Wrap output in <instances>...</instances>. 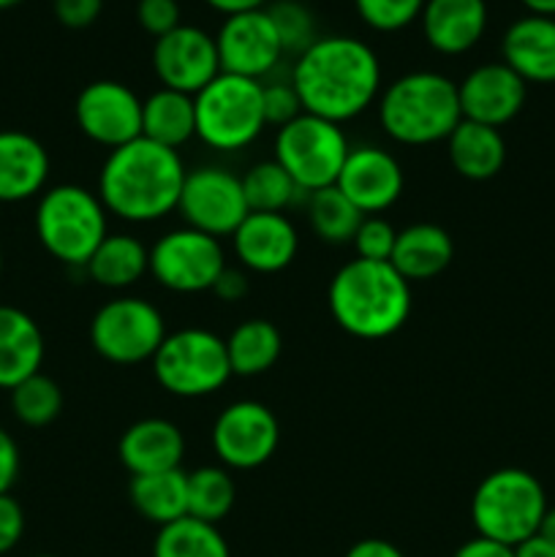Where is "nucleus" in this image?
Instances as JSON below:
<instances>
[{"instance_id":"obj_11","label":"nucleus","mask_w":555,"mask_h":557,"mask_svg":"<svg viewBox=\"0 0 555 557\" xmlns=\"http://www.w3.org/2000/svg\"><path fill=\"white\" fill-rule=\"evenodd\" d=\"M223 270L221 239L190 226L172 228L150 248V275L174 294L212 292Z\"/></svg>"},{"instance_id":"obj_19","label":"nucleus","mask_w":555,"mask_h":557,"mask_svg":"<svg viewBox=\"0 0 555 557\" xmlns=\"http://www.w3.org/2000/svg\"><path fill=\"white\" fill-rule=\"evenodd\" d=\"M239 264L259 275L283 272L299 250V234L283 212H250L232 234Z\"/></svg>"},{"instance_id":"obj_38","label":"nucleus","mask_w":555,"mask_h":557,"mask_svg":"<svg viewBox=\"0 0 555 557\" xmlns=\"http://www.w3.org/2000/svg\"><path fill=\"white\" fill-rule=\"evenodd\" d=\"M397 243V228L381 215H365L354 234L351 245L357 250V259L365 261H390Z\"/></svg>"},{"instance_id":"obj_33","label":"nucleus","mask_w":555,"mask_h":557,"mask_svg":"<svg viewBox=\"0 0 555 557\" xmlns=\"http://www.w3.org/2000/svg\"><path fill=\"white\" fill-rule=\"evenodd\" d=\"M308 221L316 237L330 245H343L351 243L365 215L332 185L308 194Z\"/></svg>"},{"instance_id":"obj_6","label":"nucleus","mask_w":555,"mask_h":557,"mask_svg":"<svg viewBox=\"0 0 555 557\" xmlns=\"http://www.w3.org/2000/svg\"><path fill=\"white\" fill-rule=\"evenodd\" d=\"M107 207L82 185H54L36 207V234L52 259L65 267H87L98 245L109 237Z\"/></svg>"},{"instance_id":"obj_44","label":"nucleus","mask_w":555,"mask_h":557,"mask_svg":"<svg viewBox=\"0 0 555 557\" xmlns=\"http://www.w3.org/2000/svg\"><path fill=\"white\" fill-rule=\"evenodd\" d=\"M250 281L243 270H234V267H226V270L218 275L215 286H212V294H215L221 302H239L243 297H248Z\"/></svg>"},{"instance_id":"obj_32","label":"nucleus","mask_w":555,"mask_h":557,"mask_svg":"<svg viewBox=\"0 0 555 557\" xmlns=\"http://www.w3.org/2000/svg\"><path fill=\"white\" fill-rule=\"evenodd\" d=\"M237 500V484L229 468L201 466L188 473V517L218 525Z\"/></svg>"},{"instance_id":"obj_36","label":"nucleus","mask_w":555,"mask_h":557,"mask_svg":"<svg viewBox=\"0 0 555 557\" xmlns=\"http://www.w3.org/2000/svg\"><path fill=\"white\" fill-rule=\"evenodd\" d=\"M267 11H270L272 22H275L278 36H281L286 52H305L319 38L316 36L313 14L299 0H278Z\"/></svg>"},{"instance_id":"obj_52","label":"nucleus","mask_w":555,"mask_h":557,"mask_svg":"<svg viewBox=\"0 0 555 557\" xmlns=\"http://www.w3.org/2000/svg\"><path fill=\"white\" fill-rule=\"evenodd\" d=\"M0 272H3V250H0Z\"/></svg>"},{"instance_id":"obj_37","label":"nucleus","mask_w":555,"mask_h":557,"mask_svg":"<svg viewBox=\"0 0 555 557\" xmlns=\"http://www.w3.org/2000/svg\"><path fill=\"white\" fill-rule=\"evenodd\" d=\"M354 5L375 30H400L422 14L424 0H354Z\"/></svg>"},{"instance_id":"obj_45","label":"nucleus","mask_w":555,"mask_h":557,"mask_svg":"<svg viewBox=\"0 0 555 557\" xmlns=\"http://www.w3.org/2000/svg\"><path fill=\"white\" fill-rule=\"evenodd\" d=\"M452 557H515V549L506 547V544L490 542L484 536H473L466 544H460Z\"/></svg>"},{"instance_id":"obj_10","label":"nucleus","mask_w":555,"mask_h":557,"mask_svg":"<svg viewBox=\"0 0 555 557\" xmlns=\"http://www.w3.org/2000/svg\"><path fill=\"white\" fill-rule=\"evenodd\" d=\"M166 335L161 310L141 297L112 299L90 321V343L98 357L125 368L152 362Z\"/></svg>"},{"instance_id":"obj_25","label":"nucleus","mask_w":555,"mask_h":557,"mask_svg":"<svg viewBox=\"0 0 555 557\" xmlns=\"http://www.w3.org/2000/svg\"><path fill=\"white\" fill-rule=\"evenodd\" d=\"M452 259H455V243L446 228H441L439 223H414L397 232L390 264L408 283H414L441 275L452 264Z\"/></svg>"},{"instance_id":"obj_5","label":"nucleus","mask_w":555,"mask_h":557,"mask_svg":"<svg viewBox=\"0 0 555 557\" xmlns=\"http://www.w3.org/2000/svg\"><path fill=\"white\" fill-rule=\"evenodd\" d=\"M547 509L542 482L531 471L498 468L473 490L471 522L477 536L515 549L536 536Z\"/></svg>"},{"instance_id":"obj_53","label":"nucleus","mask_w":555,"mask_h":557,"mask_svg":"<svg viewBox=\"0 0 555 557\" xmlns=\"http://www.w3.org/2000/svg\"><path fill=\"white\" fill-rule=\"evenodd\" d=\"M36 557H54V555H36Z\"/></svg>"},{"instance_id":"obj_1","label":"nucleus","mask_w":555,"mask_h":557,"mask_svg":"<svg viewBox=\"0 0 555 557\" xmlns=\"http://www.w3.org/2000/svg\"><path fill=\"white\" fill-rule=\"evenodd\" d=\"M292 85L303 112L343 125L381 96L379 54L357 36H319L299 52Z\"/></svg>"},{"instance_id":"obj_42","label":"nucleus","mask_w":555,"mask_h":557,"mask_svg":"<svg viewBox=\"0 0 555 557\" xmlns=\"http://www.w3.org/2000/svg\"><path fill=\"white\" fill-rule=\"evenodd\" d=\"M103 0H54V16L65 27H87L98 20Z\"/></svg>"},{"instance_id":"obj_18","label":"nucleus","mask_w":555,"mask_h":557,"mask_svg":"<svg viewBox=\"0 0 555 557\" xmlns=\"http://www.w3.org/2000/svg\"><path fill=\"white\" fill-rule=\"evenodd\" d=\"M457 96H460L462 120L501 128L522 112L528 85L501 60L468 71L466 79L457 85Z\"/></svg>"},{"instance_id":"obj_50","label":"nucleus","mask_w":555,"mask_h":557,"mask_svg":"<svg viewBox=\"0 0 555 557\" xmlns=\"http://www.w3.org/2000/svg\"><path fill=\"white\" fill-rule=\"evenodd\" d=\"M522 3L531 9V14L555 16V0H522Z\"/></svg>"},{"instance_id":"obj_26","label":"nucleus","mask_w":555,"mask_h":557,"mask_svg":"<svg viewBox=\"0 0 555 557\" xmlns=\"http://www.w3.org/2000/svg\"><path fill=\"white\" fill-rule=\"evenodd\" d=\"M446 152L452 169L471 183L493 180L506 163V141L501 128L471 123V120H460V125L452 131L446 139Z\"/></svg>"},{"instance_id":"obj_7","label":"nucleus","mask_w":555,"mask_h":557,"mask_svg":"<svg viewBox=\"0 0 555 557\" xmlns=\"http://www.w3.org/2000/svg\"><path fill=\"white\" fill-rule=\"evenodd\" d=\"M264 85L237 74H221L194 96L196 136L221 152L245 150L264 131Z\"/></svg>"},{"instance_id":"obj_41","label":"nucleus","mask_w":555,"mask_h":557,"mask_svg":"<svg viewBox=\"0 0 555 557\" xmlns=\"http://www.w3.org/2000/svg\"><path fill=\"white\" fill-rule=\"evenodd\" d=\"M25 533V511L11 493L0 495V555L11 553Z\"/></svg>"},{"instance_id":"obj_40","label":"nucleus","mask_w":555,"mask_h":557,"mask_svg":"<svg viewBox=\"0 0 555 557\" xmlns=\"http://www.w3.org/2000/svg\"><path fill=\"white\" fill-rule=\"evenodd\" d=\"M136 20L147 33L161 38L163 33L174 30L180 25V3L177 0H139L136 3Z\"/></svg>"},{"instance_id":"obj_24","label":"nucleus","mask_w":555,"mask_h":557,"mask_svg":"<svg viewBox=\"0 0 555 557\" xmlns=\"http://www.w3.org/2000/svg\"><path fill=\"white\" fill-rule=\"evenodd\" d=\"M44 335L36 321L14 305H0V389H14L41 373Z\"/></svg>"},{"instance_id":"obj_22","label":"nucleus","mask_w":555,"mask_h":557,"mask_svg":"<svg viewBox=\"0 0 555 557\" xmlns=\"http://www.w3.org/2000/svg\"><path fill=\"white\" fill-rule=\"evenodd\" d=\"M49 152L25 131H0V201L16 205L44 194Z\"/></svg>"},{"instance_id":"obj_31","label":"nucleus","mask_w":555,"mask_h":557,"mask_svg":"<svg viewBox=\"0 0 555 557\" xmlns=\"http://www.w3.org/2000/svg\"><path fill=\"white\" fill-rule=\"evenodd\" d=\"M152 557H232V549L218 525L183 517L158 528Z\"/></svg>"},{"instance_id":"obj_27","label":"nucleus","mask_w":555,"mask_h":557,"mask_svg":"<svg viewBox=\"0 0 555 557\" xmlns=\"http://www.w3.org/2000/svg\"><path fill=\"white\" fill-rule=\"evenodd\" d=\"M141 136L156 145L180 150L196 136L194 96L161 87L141 101Z\"/></svg>"},{"instance_id":"obj_15","label":"nucleus","mask_w":555,"mask_h":557,"mask_svg":"<svg viewBox=\"0 0 555 557\" xmlns=\"http://www.w3.org/2000/svg\"><path fill=\"white\" fill-rule=\"evenodd\" d=\"M215 44L221 71L259 82L261 76L275 69L278 60L286 52L275 22L264 5L226 14L221 30L215 33Z\"/></svg>"},{"instance_id":"obj_9","label":"nucleus","mask_w":555,"mask_h":557,"mask_svg":"<svg viewBox=\"0 0 555 557\" xmlns=\"http://www.w3.org/2000/svg\"><path fill=\"white\" fill-rule=\"evenodd\" d=\"M348 145L343 125L303 112L297 120L278 128L275 161L286 169L303 194L332 188L346 163Z\"/></svg>"},{"instance_id":"obj_30","label":"nucleus","mask_w":555,"mask_h":557,"mask_svg":"<svg viewBox=\"0 0 555 557\" xmlns=\"http://www.w3.org/2000/svg\"><path fill=\"white\" fill-rule=\"evenodd\" d=\"M283 351V337L278 326L267 319H248L226 337L232 375L254 379L275 368Z\"/></svg>"},{"instance_id":"obj_46","label":"nucleus","mask_w":555,"mask_h":557,"mask_svg":"<svg viewBox=\"0 0 555 557\" xmlns=\"http://www.w3.org/2000/svg\"><path fill=\"white\" fill-rule=\"evenodd\" d=\"M343 557H406L392 542L384 539H362V542L354 544Z\"/></svg>"},{"instance_id":"obj_48","label":"nucleus","mask_w":555,"mask_h":557,"mask_svg":"<svg viewBox=\"0 0 555 557\" xmlns=\"http://www.w3.org/2000/svg\"><path fill=\"white\" fill-rule=\"evenodd\" d=\"M212 9L223 11V14H237V11H248V9H261L264 0H207Z\"/></svg>"},{"instance_id":"obj_3","label":"nucleus","mask_w":555,"mask_h":557,"mask_svg":"<svg viewBox=\"0 0 555 557\" xmlns=\"http://www.w3.org/2000/svg\"><path fill=\"white\" fill-rule=\"evenodd\" d=\"M330 313L359 341H384L411 315V283L390 261L351 259L330 281Z\"/></svg>"},{"instance_id":"obj_20","label":"nucleus","mask_w":555,"mask_h":557,"mask_svg":"<svg viewBox=\"0 0 555 557\" xmlns=\"http://www.w3.org/2000/svg\"><path fill=\"white\" fill-rule=\"evenodd\" d=\"M504 63L533 85L555 82V16L526 14L511 22L501 41Z\"/></svg>"},{"instance_id":"obj_21","label":"nucleus","mask_w":555,"mask_h":557,"mask_svg":"<svg viewBox=\"0 0 555 557\" xmlns=\"http://www.w3.org/2000/svg\"><path fill=\"white\" fill-rule=\"evenodd\" d=\"M185 455L183 430L169 419H139L131 424L118 444V457L131 476L174 471Z\"/></svg>"},{"instance_id":"obj_14","label":"nucleus","mask_w":555,"mask_h":557,"mask_svg":"<svg viewBox=\"0 0 555 557\" xmlns=\"http://www.w3.org/2000/svg\"><path fill=\"white\" fill-rule=\"evenodd\" d=\"M74 117L82 134L109 152L141 136V98L118 79H96L76 96Z\"/></svg>"},{"instance_id":"obj_51","label":"nucleus","mask_w":555,"mask_h":557,"mask_svg":"<svg viewBox=\"0 0 555 557\" xmlns=\"http://www.w3.org/2000/svg\"><path fill=\"white\" fill-rule=\"evenodd\" d=\"M16 3H22V0H0V9H11Z\"/></svg>"},{"instance_id":"obj_13","label":"nucleus","mask_w":555,"mask_h":557,"mask_svg":"<svg viewBox=\"0 0 555 557\" xmlns=\"http://www.w3.org/2000/svg\"><path fill=\"white\" fill-rule=\"evenodd\" d=\"M278 444H281V424L264 403H229L212 424V449L229 471L261 468L272 460Z\"/></svg>"},{"instance_id":"obj_16","label":"nucleus","mask_w":555,"mask_h":557,"mask_svg":"<svg viewBox=\"0 0 555 557\" xmlns=\"http://www.w3.org/2000/svg\"><path fill=\"white\" fill-rule=\"evenodd\" d=\"M152 69L169 90L196 96L221 74L215 36L201 30L199 25H183L156 38L152 47Z\"/></svg>"},{"instance_id":"obj_35","label":"nucleus","mask_w":555,"mask_h":557,"mask_svg":"<svg viewBox=\"0 0 555 557\" xmlns=\"http://www.w3.org/2000/svg\"><path fill=\"white\" fill-rule=\"evenodd\" d=\"M11 411L27 428H47L63 411V392L58 381L36 373L11 389Z\"/></svg>"},{"instance_id":"obj_17","label":"nucleus","mask_w":555,"mask_h":557,"mask_svg":"<svg viewBox=\"0 0 555 557\" xmlns=\"http://www.w3.org/2000/svg\"><path fill=\"white\" fill-rule=\"evenodd\" d=\"M335 188L357 207L362 215L386 212L406 188L400 161L379 145H357L348 150Z\"/></svg>"},{"instance_id":"obj_4","label":"nucleus","mask_w":555,"mask_h":557,"mask_svg":"<svg viewBox=\"0 0 555 557\" xmlns=\"http://www.w3.org/2000/svg\"><path fill=\"white\" fill-rule=\"evenodd\" d=\"M460 120L457 85L439 71L397 76L379 96V123L397 145L424 147L446 141Z\"/></svg>"},{"instance_id":"obj_39","label":"nucleus","mask_w":555,"mask_h":557,"mask_svg":"<svg viewBox=\"0 0 555 557\" xmlns=\"http://www.w3.org/2000/svg\"><path fill=\"white\" fill-rule=\"evenodd\" d=\"M264 120L267 125H288L292 120H297L303 114V103H299L297 90H294L292 82H275V85H264Z\"/></svg>"},{"instance_id":"obj_23","label":"nucleus","mask_w":555,"mask_h":557,"mask_svg":"<svg viewBox=\"0 0 555 557\" xmlns=\"http://www.w3.org/2000/svg\"><path fill=\"white\" fill-rule=\"evenodd\" d=\"M422 33L433 49L444 54H462L482 38L488 27L484 0H424Z\"/></svg>"},{"instance_id":"obj_8","label":"nucleus","mask_w":555,"mask_h":557,"mask_svg":"<svg viewBox=\"0 0 555 557\" xmlns=\"http://www.w3.org/2000/svg\"><path fill=\"white\" fill-rule=\"evenodd\" d=\"M152 373L161 389L174 397L215 395L232 379L226 341L201 326L169 332L152 357Z\"/></svg>"},{"instance_id":"obj_2","label":"nucleus","mask_w":555,"mask_h":557,"mask_svg":"<svg viewBox=\"0 0 555 557\" xmlns=\"http://www.w3.org/2000/svg\"><path fill=\"white\" fill-rule=\"evenodd\" d=\"M185 174L188 169L177 150L139 136L107 156L98 174V199L120 221H161L177 210Z\"/></svg>"},{"instance_id":"obj_34","label":"nucleus","mask_w":555,"mask_h":557,"mask_svg":"<svg viewBox=\"0 0 555 557\" xmlns=\"http://www.w3.org/2000/svg\"><path fill=\"white\" fill-rule=\"evenodd\" d=\"M243 190L250 212H283L303 194L275 158L254 163L243 174Z\"/></svg>"},{"instance_id":"obj_49","label":"nucleus","mask_w":555,"mask_h":557,"mask_svg":"<svg viewBox=\"0 0 555 557\" xmlns=\"http://www.w3.org/2000/svg\"><path fill=\"white\" fill-rule=\"evenodd\" d=\"M539 536L547 539V542L555 547V506L553 509H547V515H544L542 528H539Z\"/></svg>"},{"instance_id":"obj_29","label":"nucleus","mask_w":555,"mask_h":557,"mask_svg":"<svg viewBox=\"0 0 555 557\" xmlns=\"http://www.w3.org/2000/svg\"><path fill=\"white\" fill-rule=\"evenodd\" d=\"M128 495L139 517L158 528L188 517V473L183 468L131 476Z\"/></svg>"},{"instance_id":"obj_28","label":"nucleus","mask_w":555,"mask_h":557,"mask_svg":"<svg viewBox=\"0 0 555 557\" xmlns=\"http://www.w3.org/2000/svg\"><path fill=\"white\" fill-rule=\"evenodd\" d=\"M85 270L98 286L123 292L150 272V248L134 234H109Z\"/></svg>"},{"instance_id":"obj_47","label":"nucleus","mask_w":555,"mask_h":557,"mask_svg":"<svg viewBox=\"0 0 555 557\" xmlns=\"http://www.w3.org/2000/svg\"><path fill=\"white\" fill-rule=\"evenodd\" d=\"M515 557H555V547L536 533L533 539L522 542L520 547H515Z\"/></svg>"},{"instance_id":"obj_12","label":"nucleus","mask_w":555,"mask_h":557,"mask_svg":"<svg viewBox=\"0 0 555 557\" xmlns=\"http://www.w3.org/2000/svg\"><path fill=\"white\" fill-rule=\"evenodd\" d=\"M177 212L185 226L210 237H232L239 223L250 215L245 201L243 177L223 166H199L185 174Z\"/></svg>"},{"instance_id":"obj_43","label":"nucleus","mask_w":555,"mask_h":557,"mask_svg":"<svg viewBox=\"0 0 555 557\" xmlns=\"http://www.w3.org/2000/svg\"><path fill=\"white\" fill-rule=\"evenodd\" d=\"M16 476H20V446L0 428V495L11 493Z\"/></svg>"}]
</instances>
